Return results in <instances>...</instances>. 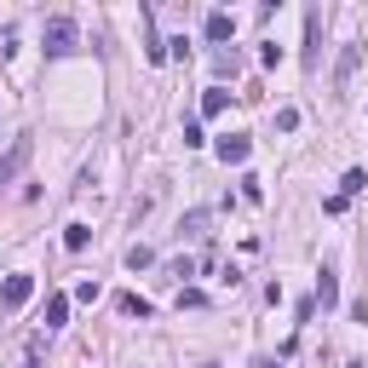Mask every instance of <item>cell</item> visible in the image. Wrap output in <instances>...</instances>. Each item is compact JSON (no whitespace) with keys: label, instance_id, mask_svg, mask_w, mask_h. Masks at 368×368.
<instances>
[{"label":"cell","instance_id":"6da1fadb","mask_svg":"<svg viewBox=\"0 0 368 368\" xmlns=\"http://www.w3.org/2000/svg\"><path fill=\"white\" fill-rule=\"evenodd\" d=\"M40 46H46V58H64V52H75V18H46V29H40Z\"/></svg>","mask_w":368,"mask_h":368},{"label":"cell","instance_id":"7a4b0ae2","mask_svg":"<svg viewBox=\"0 0 368 368\" xmlns=\"http://www.w3.org/2000/svg\"><path fill=\"white\" fill-rule=\"evenodd\" d=\"M29 294H35V276H6V288H0V311H23L29 305Z\"/></svg>","mask_w":368,"mask_h":368},{"label":"cell","instance_id":"3957f363","mask_svg":"<svg viewBox=\"0 0 368 368\" xmlns=\"http://www.w3.org/2000/svg\"><path fill=\"white\" fill-rule=\"evenodd\" d=\"M248 150H253V144H248V132H224V138H219V161H224V167H242Z\"/></svg>","mask_w":368,"mask_h":368},{"label":"cell","instance_id":"277c9868","mask_svg":"<svg viewBox=\"0 0 368 368\" xmlns=\"http://www.w3.org/2000/svg\"><path fill=\"white\" fill-rule=\"evenodd\" d=\"M316 305H322V311H334V305H340V282H334V270H322V276H316Z\"/></svg>","mask_w":368,"mask_h":368},{"label":"cell","instance_id":"5b68a950","mask_svg":"<svg viewBox=\"0 0 368 368\" xmlns=\"http://www.w3.org/2000/svg\"><path fill=\"white\" fill-rule=\"evenodd\" d=\"M29 161V138H18V144H12V156L6 161H0V184H6V178H18V167Z\"/></svg>","mask_w":368,"mask_h":368},{"label":"cell","instance_id":"8992f818","mask_svg":"<svg viewBox=\"0 0 368 368\" xmlns=\"http://www.w3.org/2000/svg\"><path fill=\"white\" fill-rule=\"evenodd\" d=\"M236 35V18L230 12H207V40H230Z\"/></svg>","mask_w":368,"mask_h":368},{"label":"cell","instance_id":"52a82bcc","mask_svg":"<svg viewBox=\"0 0 368 368\" xmlns=\"http://www.w3.org/2000/svg\"><path fill=\"white\" fill-rule=\"evenodd\" d=\"M357 58H362L357 46H345V52H340V69H334V86H340V92L351 86V69H357Z\"/></svg>","mask_w":368,"mask_h":368},{"label":"cell","instance_id":"ba28073f","mask_svg":"<svg viewBox=\"0 0 368 368\" xmlns=\"http://www.w3.org/2000/svg\"><path fill=\"white\" fill-rule=\"evenodd\" d=\"M224 104H230L224 86H207V92H202V115H224Z\"/></svg>","mask_w":368,"mask_h":368},{"label":"cell","instance_id":"9c48e42d","mask_svg":"<svg viewBox=\"0 0 368 368\" xmlns=\"http://www.w3.org/2000/svg\"><path fill=\"white\" fill-rule=\"evenodd\" d=\"M64 316H69V299L52 294V299H46V328H64Z\"/></svg>","mask_w":368,"mask_h":368},{"label":"cell","instance_id":"30bf717a","mask_svg":"<svg viewBox=\"0 0 368 368\" xmlns=\"http://www.w3.org/2000/svg\"><path fill=\"white\" fill-rule=\"evenodd\" d=\"M86 242H92V230H86V224H69V230H64V248H69V253H81Z\"/></svg>","mask_w":368,"mask_h":368},{"label":"cell","instance_id":"8fae6325","mask_svg":"<svg viewBox=\"0 0 368 368\" xmlns=\"http://www.w3.org/2000/svg\"><path fill=\"white\" fill-rule=\"evenodd\" d=\"M362 184H368V173H362V167H351V173H345V184H340V196H357Z\"/></svg>","mask_w":368,"mask_h":368},{"label":"cell","instance_id":"7c38bea8","mask_svg":"<svg viewBox=\"0 0 368 368\" xmlns=\"http://www.w3.org/2000/svg\"><path fill=\"white\" fill-rule=\"evenodd\" d=\"M242 196H248V202H265V184H259L253 173H242Z\"/></svg>","mask_w":368,"mask_h":368},{"label":"cell","instance_id":"4fadbf2b","mask_svg":"<svg viewBox=\"0 0 368 368\" xmlns=\"http://www.w3.org/2000/svg\"><path fill=\"white\" fill-rule=\"evenodd\" d=\"M127 265H132V270H150V265H156V253H150V248H132V253H127Z\"/></svg>","mask_w":368,"mask_h":368},{"label":"cell","instance_id":"5bb4252c","mask_svg":"<svg viewBox=\"0 0 368 368\" xmlns=\"http://www.w3.org/2000/svg\"><path fill=\"white\" fill-rule=\"evenodd\" d=\"M184 305L202 311V305H207V294H202V288H184V294H178V311H184Z\"/></svg>","mask_w":368,"mask_h":368},{"label":"cell","instance_id":"9a60e30c","mask_svg":"<svg viewBox=\"0 0 368 368\" xmlns=\"http://www.w3.org/2000/svg\"><path fill=\"white\" fill-rule=\"evenodd\" d=\"M121 311H127V316H150V299H138V294H127V299H121Z\"/></svg>","mask_w":368,"mask_h":368},{"label":"cell","instance_id":"2e32d148","mask_svg":"<svg viewBox=\"0 0 368 368\" xmlns=\"http://www.w3.org/2000/svg\"><path fill=\"white\" fill-rule=\"evenodd\" d=\"M345 368H368V362H345Z\"/></svg>","mask_w":368,"mask_h":368},{"label":"cell","instance_id":"e0dca14e","mask_svg":"<svg viewBox=\"0 0 368 368\" xmlns=\"http://www.w3.org/2000/svg\"><path fill=\"white\" fill-rule=\"evenodd\" d=\"M23 368H40V362H35V357H29V362H23Z\"/></svg>","mask_w":368,"mask_h":368}]
</instances>
